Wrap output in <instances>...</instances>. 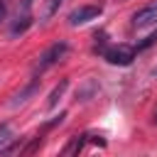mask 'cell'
<instances>
[{
    "instance_id": "16",
    "label": "cell",
    "mask_w": 157,
    "mask_h": 157,
    "mask_svg": "<svg viewBox=\"0 0 157 157\" xmlns=\"http://www.w3.org/2000/svg\"><path fill=\"white\" fill-rule=\"evenodd\" d=\"M155 123H157V115H155Z\"/></svg>"
},
{
    "instance_id": "2",
    "label": "cell",
    "mask_w": 157,
    "mask_h": 157,
    "mask_svg": "<svg viewBox=\"0 0 157 157\" xmlns=\"http://www.w3.org/2000/svg\"><path fill=\"white\" fill-rule=\"evenodd\" d=\"M103 56H105V61L113 64V66H128V64H132V59H135V47H128V44L108 47V49H103Z\"/></svg>"
},
{
    "instance_id": "14",
    "label": "cell",
    "mask_w": 157,
    "mask_h": 157,
    "mask_svg": "<svg viewBox=\"0 0 157 157\" xmlns=\"http://www.w3.org/2000/svg\"><path fill=\"white\" fill-rule=\"evenodd\" d=\"M32 2H34V0H22V2H20V15H29Z\"/></svg>"
},
{
    "instance_id": "12",
    "label": "cell",
    "mask_w": 157,
    "mask_h": 157,
    "mask_svg": "<svg viewBox=\"0 0 157 157\" xmlns=\"http://www.w3.org/2000/svg\"><path fill=\"white\" fill-rule=\"evenodd\" d=\"M22 142H25L22 137H20V140H12L7 147H2V150H0V157H12V155H15V152L22 147Z\"/></svg>"
},
{
    "instance_id": "1",
    "label": "cell",
    "mask_w": 157,
    "mask_h": 157,
    "mask_svg": "<svg viewBox=\"0 0 157 157\" xmlns=\"http://www.w3.org/2000/svg\"><path fill=\"white\" fill-rule=\"evenodd\" d=\"M66 52H69V44H66V42H54L52 47H47V49H44V52L39 54V59H37V64H34L32 74H34V76L44 74V71H47L49 66H54L56 61H61Z\"/></svg>"
},
{
    "instance_id": "11",
    "label": "cell",
    "mask_w": 157,
    "mask_h": 157,
    "mask_svg": "<svg viewBox=\"0 0 157 157\" xmlns=\"http://www.w3.org/2000/svg\"><path fill=\"white\" fill-rule=\"evenodd\" d=\"M12 140H15V135H12V128H10L7 123H0V150H2V147H7Z\"/></svg>"
},
{
    "instance_id": "15",
    "label": "cell",
    "mask_w": 157,
    "mask_h": 157,
    "mask_svg": "<svg viewBox=\"0 0 157 157\" xmlns=\"http://www.w3.org/2000/svg\"><path fill=\"white\" fill-rule=\"evenodd\" d=\"M5 15H7V5H5V2H0V22L5 20Z\"/></svg>"
},
{
    "instance_id": "10",
    "label": "cell",
    "mask_w": 157,
    "mask_h": 157,
    "mask_svg": "<svg viewBox=\"0 0 157 157\" xmlns=\"http://www.w3.org/2000/svg\"><path fill=\"white\" fill-rule=\"evenodd\" d=\"M29 25H32V15H17V20H15V22H12V27H10V34H12V37H17V34L27 32V29H29Z\"/></svg>"
},
{
    "instance_id": "13",
    "label": "cell",
    "mask_w": 157,
    "mask_h": 157,
    "mask_svg": "<svg viewBox=\"0 0 157 157\" xmlns=\"http://www.w3.org/2000/svg\"><path fill=\"white\" fill-rule=\"evenodd\" d=\"M155 42H157V32H152V34H150L147 39H142V42H140V44L135 47V52H142V49H147V47H152Z\"/></svg>"
},
{
    "instance_id": "6",
    "label": "cell",
    "mask_w": 157,
    "mask_h": 157,
    "mask_svg": "<svg viewBox=\"0 0 157 157\" xmlns=\"http://www.w3.org/2000/svg\"><path fill=\"white\" fill-rule=\"evenodd\" d=\"M39 91V78H34L29 86H25L22 91H17L15 96H12V101H10V105H20V103H25V101H29V96H34Z\"/></svg>"
},
{
    "instance_id": "8",
    "label": "cell",
    "mask_w": 157,
    "mask_h": 157,
    "mask_svg": "<svg viewBox=\"0 0 157 157\" xmlns=\"http://www.w3.org/2000/svg\"><path fill=\"white\" fill-rule=\"evenodd\" d=\"M66 0H44V5H42V15H39V20L42 22H47V20H52L56 12H59V7L64 5Z\"/></svg>"
},
{
    "instance_id": "3",
    "label": "cell",
    "mask_w": 157,
    "mask_h": 157,
    "mask_svg": "<svg viewBox=\"0 0 157 157\" xmlns=\"http://www.w3.org/2000/svg\"><path fill=\"white\" fill-rule=\"evenodd\" d=\"M101 12H103V7H101V5H81V7H76V10H71V12H69V25H71V27L86 25V22L96 20Z\"/></svg>"
},
{
    "instance_id": "7",
    "label": "cell",
    "mask_w": 157,
    "mask_h": 157,
    "mask_svg": "<svg viewBox=\"0 0 157 157\" xmlns=\"http://www.w3.org/2000/svg\"><path fill=\"white\" fill-rule=\"evenodd\" d=\"M42 142H44V137L42 135H34L29 142H22V147H20V152H17V157H32L39 147H42Z\"/></svg>"
},
{
    "instance_id": "9",
    "label": "cell",
    "mask_w": 157,
    "mask_h": 157,
    "mask_svg": "<svg viewBox=\"0 0 157 157\" xmlns=\"http://www.w3.org/2000/svg\"><path fill=\"white\" fill-rule=\"evenodd\" d=\"M66 88H69V81H66V78H61V81L52 88V93H49V98H47V108H49V110L59 103V98L64 96V91H66Z\"/></svg>"
},
{
    "instance_id": "4",
    "label": "cell",
    "mask_w": 157,
    "mask_h": 157,
    "mask_svg": "<svg viewBox=\"0 0 157 157\" xmlns=\"http://www.w3.org/2000/svg\"><path fill=\"white\" fill-rule=\"evenodd\" d=\"M152 25H157V0L140 7L132 15V27L135 29H145V27H152Z\"/></svg>"
},
{
    "instance_id": "5",
    "label": "cell",
    "mask_w": 157,
    "mask_h": 157,
    "mask_svg": "<svg viewBox=\"0 0 157 157\" xmlns=\"http://www.w3.org/2000/svg\"><path fill=\"white\" fill-rule=\"evenodd\" d=\"M98 91H101V86H98V78H86V81H83V83L76 88V101L86 103V101L96 98V96H98Z\"/></svg>"
}]
</instances>
